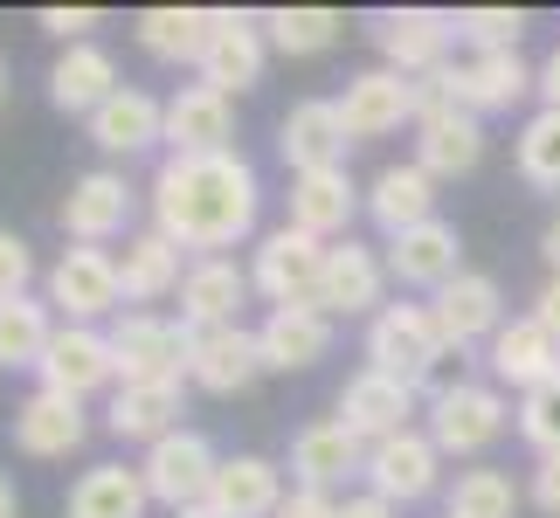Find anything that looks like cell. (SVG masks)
<instances>
[{
	"instance_id": "50",
	"label": "cell",
	"mask_w": 560,
	"mask_h": 518,
	"mask_svg": "<svg viewBox=\"0 0 560 518\" xmlns=\"http://www.w3.org/2000/svg\"><path fill=\"white\" fill-rule=\"evenodd\" d=\"M540 256H547V270L560 276V214H553V222H547V235H540Z\"/></svg>"
},
{
	"instance_id": "47",
	"label": "cell",
	"mask_w": 560,
	"mask_h": 518,
	"mask_svg": "<svg viewBox=\"0 0 560 518\" xmlns=\"http://www.w3.org/2000/svg\"><path fill=\"white\" fill-rule=\"evenodd\" d=\"M533 97H540V111H560V42L540 56V76H533Z\"/></svg>"
},
{
	"instance_id": "18",
	"label": "cell",
	"mask_w": 560,
	"mask_h": 518,
	"mask_svg": "<svg viewBox=\"0 0 560 518\" xmlns=\"http://www.w3.org/2000/svg\"><path fill=\"white\" fill-rule=\"evenodd\" d=\"M429 311H436L443 345H450V353H464V345H478V339H499V326H505V291H499V276L464 270V276H450V284L429 297Z\"/></svg>"
},
{
	"instance_id": "20",
	"label": "cell",
	"mask_w": 560,
	"mask_h": 518,
	"mask_svg": "<svg viewBox=\"0 0 560 518\" xmlns=\"http://www.w3.org/2000/svg\"><path fill=\"white\" fill-rule=\"evenodd\" d=\"M235 111L222 91H208V83H180L174 97H166V153L174 160H208V153H235Z\"/></svg>"
},
{
	"instance_id": "12",
	"label": "cell",
	"mask_w": 560,
	"mask_h": 518,
	"mask_svg": "<svg viewBox=\"0 0 560 518\" xmlns=\"http://www.w3.org/2000/svg\"><path fill=\"white\" fill-rule=\"evenodd\" d=\"M368 491L387 505H422V498H436V484H443V449L429 443V428H401V436H387L368 449Z\"/></svg>"
},
{
	"instance_id": "48",
	"label": "cell",
	"mask_w": 560,
	"mask_h": 518,
	"mask_svg": "<svg viewBox=\"0 0 560 518\" xmlns=\"http://www.w3.org/2000/svg\"><path fill=\"white\" fill-rule=\"evenodd\" d=\"M339 518H401L387 498H374V491H353V498H339Z\"/></svg>"
},
{
	"instance_id": "23",
	"label": "cell",
	"mask_w": 560,
	"mask_h": 518,
	"mask_svg": "<svg viewBox=\"0 0 560 518\" xmlns=\"http://www.w3.org/2000/svg\"><path fill=\"white\" fill-rule=\"evenodd\" d=\"M339 422L374 449L387 436H401V428H416V387H401V380L374 374V366H360V374L339 387Z\"/></svg>"
},
{
	"instance_id": "3",
	"label": "cell",
	"mask_w": 560,
	"mask_h": 518,
	"mask_svg": "<svg viewBox=\"0 0 560 518\" xmlns=\"http://www.w3.org/2000/svg\"><path fill=\"white\" fill-rule=\"evenodd\" d=\"M512 415L520 408L505 401L499 380H443L436 395H429V443L443 449V457H478V449H491L512 428Z\"/></svg>"
},
{
	"instance_id": "54",
	"label": "cell",
	"mask_w": 560,
	"mask_h": 518,
	"mask_svg": "<svg viewBox=\"0 0 560 518\" xmlns=\"http://www.w3.org/2000/svg\"><path fill=\"white\" fill-rule=\"evenodd\" d=\"M443 518H450V511H443Z\"/></svg>"
},
{
	"instance_id": "43",
	"label": "cell",
	"mask_w": 560,
	"mask_h": 518,
	"mask_svg": "<svg viewBox=\"0 0 560 518\" xmlns=\"http://www.w3.org/2000/svg\"><path fill=\"white\" fill-rule=\"evenodd\" d=\"M28 284H35V256H28V243L0 228V305L28 297Z\"/></svg>"
},
{
	"instance_id": "40",
	"label": "cell",
	"mask_w": 560,
	"mask_h": 518,
	"mask_svg": "<svg viewBox=\"0 0 560 518\" xmlns=\"http://www.w3.org/2000/svg\"><path fill=\"white\" fill-rule=\"evenodd\" d=\"M512 160H520V180L540 187V193H560V111H533L512 139Z\"/></svg>"
},
{
	"instance_id": "31",
	"label": "cell",
	"mask_w": 560,
	"mask_h": 518,
	"mask_svg": "<svg viewBox=\"0 0 560 518\" xmlns=\"http://www.w3.org/2000/svg\"><path fill=\"white\" fill-rule=\"evenodd\" d=\"M180 243H166L160 228H139V235H125V249H118V291H125V305H160V297H180L187 284V263H180Z\"/></svg>"
},
{
	"instance_id": "46",
	"label": "cell",
	"mask_w": 560,
	"mask_h": 518,
	"mask_svg": "<svg viewBox=\"0 0 560 518\" xmlns=\"http://www.w3.org/2000/svg\"><path fill=\"white\" fill-rule=\"evenodd\" d=\"M526 498L540 505L547 518H560V457H540V463H533V484H526Z\"/></svg>"
},
{
	"instance_id": "28",
	"label": "cell",
	"mask_w": 560,
	"mask_h": 518,
	"mask_svg": "<svg viewBox=\"0 0 560 518\" xmlns=\"http://www.w3.org/2000/svg\"><path fill=\"white\" fill-rule=\"evenodd\" d=\"M256 345H264V374H305L332 353V318L318 305H277L256 326Z\"/></svg>"
},
{
	"instance_id": "32",
	"label": "cell",
	"mask_w": 560,
	"mask_h": 518,
	"mask_svg": "<svg viewBox=\"0 0 560 518\" xmlns=\"http://www.w3.org/2000/svg\"><path fill=\"white\" fill-rule=\"evenodd\" d=\"M284 498H291L284 470L270 457H222V470H214V484H208V511L214 518H277Z\"/></svg>"
},
{
	"instance_id": "33",
	"label": "cell",
	"mask_w": 560,
	"mask_h": 518,
	"mask_svg": "<svg viewBox=\"0 0 560 518\" xmlns=\"http://www.w3.org/2000/svg\"><path fill=\"white\" fill-rule=\"evenodd\" d=\"M368 214L381 222L387 243H395V235L422 228V222H436V180H429V173H422L416 160L381 166L374 180H368Z\"/></svg>"
},
{
	"instance_id": "16",
	"label": "cell",
	"mask_w": 560,
	"mask_h": 518,
	"mask_svg": "<svg viewBox=\"0 0 560 518\" xmlns=\"http://www.w3.org/2000/svg\"><path fill=\"white\" fill-rule=\"evenodd\" d=\"M249 270L235 256H194L187 263V284H180V326L187 332H222V326H243V305H249Z\"/></svg>"
},
{
	"instance_id": "26",
	"label": "cell",
	"mask_w": 560,
	"mask_h": 518,
	"mask_svg": "<svg viewBox=\"0 0 560 518\" xmlns=\"http://www.w3.org/2000/svg\"><path fill=\"white\" fill-rule=\"evenodd\" d=\"M485 366H491V380H499V387H520V395H533V387L560 380V339H553L533 311H526V318H505L499 339H491V353H485Z\"/></svg>"
},
{
	"instance_id": "53",
	"label": "cell",
	"mask_w": 560,
	"mask_h": 518,
	"mask_svg": "<svg viewBox=\"0 0 560 518\" xmlns=\"http://www.w3.org/2000/svg\"><path fill=\"white\" fill-rule=\"evenodd\" d=\"M0 104H8V62H0Z\"/></svg>"
},
{
	"instance_id": "1",
	"label": "cell",
	"mask_w": 560,
	"mask_h": 518,
	"mask_svg": "<svg viewBox=\"0 0 560 518\" xmlns=\"http://www.w3.org/2000/svg\"><path fill=\"white\" fill-rule=\"evenodd\" d=\"M264 187L243 153H208V160H174L166 153L153 173V228L194 256H222L256 235Z\"/></svg>"
},
{
	"instance_id": "36",
	"label": "cell",
	"mask_w": 560,
	"mask_h": 518,
	"mask_svg": "<svg viewBox=\"0 0 560 518\" xmlns=\"http://www.w3.org/2000/svg\"><path fill=\"white\" fill-rule=\"evenodd\" d=\"M208 35H214V8H145L132 21V42L153 62H194V70H201Z\"/></svg>"
},
{
	"instance_id": "19",
	"label": "cell",
	"mask_w": 560,
	"mask_h": 518,
	"mask_svg": "<svg viewBox=\"0 0 560 518\" xmlns=\"http://www.w3.org/2000/svg\"><path fill=\"white\" fill-rule=\"evenodd\" d=\"M347 118H339L332 97H298L284 125H277V153H284L291 180L298 173H326V166H347Z\"/></svg>"
},
{
	"instance_id": "52",
	"label": "cell",
	"mask_w": 560,
	"mask_h": 518,
	"mask_svg": "<svg viewBox=\"0 0 560 518\" xmlns=\"http://www.w3.org/2000/svg\"><path fill=\"white\" fill-rule=\"evenodd\" d=\"M174 518H214V511H208V505H194V511H174Z\"/></svg>"
},
{
	"instance_id": "29",
	"label": "cell",
	"mask_w": 560,
	"mask_h": 518,
	"mask_svg": "<svg viewBox=\"0 0 560 518\" xmlns=\"http://www.w3.org/2000/svg\"><path fill=\"white\" fill-rule=\"evenodd\" d=\"M264 374V345H256V326H222V332H194V366L187 380L201 395H243Z\"/></svg>"
},
{
	"instance_id": "30",
	"label": "cell",
	"mask_w": 560,
	"mask_h": 518,
	"mask_svg": "<svg viewBox=\"0 0 560 518\" xmlns=\"http://www.w3.org/2000/svg\"><path fill=\"white\" fill-rule=\"evenodd\" d=\"M91 145H104L112 160H139V153H153V145H166V97L125 83V91L91 118Z\"/></svg>"
},
{
	"instance_id": "24",
	"label": "cell",
	"mask_w": 560,
	"mask_h": 518,
	"mask_svg": "<svg viewBox=\"0 0 560 518\" xmlns=\"http://www.w3.org/2000/svg\"><path fill=\"white\" fill-rule=\"evenodd\" d=\"M83 436H91V415H83V401H70V395L35 387V395L14 408V449H21V457H35V463L77 457Z\"/></svg>"
},
{
	"instance_id": "10",
	"label": "cell",
	"mask_w": 560,
	"mask_h": 518,
	"mask_svg": "<svg viewBox=\"0 0 560 518\" xmlns=\"http://www.w3.org/2000/svg\"><path fill=\"white\" fill-rule=\"evenodd\" d=\"M264 62H270V35H264V14H243V8H214V35L201 49V70L194 83H208V91H256L264 83Z\"/></svg>"
},
{
	"instance_id": "15",
	"label": "cell",
	"mask_w": 560,
	"mask_h": 518,
	"mask_svg": "<svg viewBox=\"0 0 560 518\" xmlns=\"http://www.w3.org/2000/svg\"><path fill=\"white\" fill-rule=\"evenodd\" d=\"M485 160V118H470L464 104L450 97H422V118H416V166L429 180H457Z\"/></svg>"
},
{
	"instance_id": "37",
	"label": "cell",
	"mask_w": 560,
	"mask_h": 518,
	"mask_svg": "<svg viewBox=\"0 0 560 518\" xmlns=\"http://www.w3.org/2000/svg\"><path fill=\"white\" fill-rule=\"evenodd\" d=\"M56 326L62 318L49 311V297H14V305H0V374H35Z\"/></svg>"
},
{
	"instance_id": "41",
	"label": "cell",
	"mask_w": 560,
	"mask_h": 518,
	"mask_svg": "<svg viewBox=\"0 0 560 518\" xmlns=\"http://www.w3.org/2000/svg\"><path fill=\"white\" fill-rule=\"evenodd\" d=\"M520 35H526V8H457V42L470 56L520 49Z\"/></svg>"
},
{
	"instance_id": "17",
	"label": "cell",
	"mask_w": 560,
	"mask_h": 518,
	"mask_svg": "<svg viewBox=\"0 0 560 518\" xmlns=\"http://www.w3.org/2000/svg\"><path fill=\"white\" fill-rule=\"evenodd\" d=\"M381 291H387V256H374L368 243L347 235V243L326 249V270H318V297H312V305L326 318H374Z\"/></svg>"
},
{
	"instance_id": "9",
	"label": "cell",
	"mask_w": 560,
	"mask_h": 518,
	"mask_svg": "<svg viewBox=\"0 0 560 518\" xmlns=\"http://www.w3.org/2000/svg\"><path fill=\"white\" fill-rule=\"evenodd\" d=\"M214 470H222V457H214V443L201 436V428H174L166 443H153L139 457V478H145V491H153V505H166V518L208 505Z\"/></svg>"
},
{
	"instance_id": "8",
	"label": "cell",
	"mask_w": 560,
	"mask_h": 518,
	"mask_svg": "<svg viewBox=\"0 0 560 518\" xmlns=\"http://www.w3.org/2000/svg\"><path fill=\"white\" fill-rule=\"evenodd\" d=\"M326 249L332 243H318V235L305 228H270V235H256V256H249V284L256 297L277 311V305H312L318 297V270H326Z\"/></svg>"
},
{
	"instance_id": "2",
	"label": "cell",
	"mask_w": 560,
	"mask_h": 518,
	"mask_svg": "<svg viewBox=\"0 0 560 518\" xmlns=\"http://www.w3.org/2000/svg\"><path fill=\"white\" fill-rule=\"evenodd\" d=\"M443 360H450V345H443V332H436V311L429 305H381L374 318H368V366L374 374H387V380H401V387H422L443 374Z\"/></svg>"
},
{
	"instance_id": "13",
	"label": "cell",
	"mask_w": 560,
	"mask_h": 518,
	"mask_svg": "<svg viewBox=\"0 0 560 518\" xmlns=\"http://www.w3.org/2000/svg\"><path fill=\"white\" fill-rule=\"evenodd\" d=\"M332 104L347 118V139H387L422 118V83L401 70H360V76H347V91Z\"/></svg>"
},
{
	"instance_id": "35",
	"label": "cell",
	"mask_w": 560,
	"mask_h": 518,
	"mask_svg": "<svg viewBox=\"0 0 560 518\" xmlns=\"http://www.w3.org/2000/svg\"><path fill=\"white\" fill-rule=\"evenodd\" d=\"M145 505H153V491H145L139 463H91L62 498V518H145Z\"/></svg>"
},
{
	"instance_id": "45",
	"label": "cell",
	"mask_w": 560,
	"mask_h": 518,
	"mask_svg": "<svg viewBox=\"0 0 560 518\" xmlns=\"http://www.w3.org/2000/svg\"><path fill=\"white\" fill-rule=\"evenodd\" d=\"M277 518H339V498H332V491H305V484H291V498L277 505Z\"/></svg>"
},
{
	"instance_id": "21",
	"label": "cell",
	"mask_w": 560,
	"mask_h": 518,
	"mask_svg": "<svg viewBox=\"0 0 560 518\" xmlns=\"http://www.w3.org/2000/svg\"><path fill=\"white\" fill-rule=\"evenodd\" d=\"M118 91H125V83H118V62H112L104 42H77V49H62L49 62V104H56L62 118H83V125H91Z\"/></svg>"
},
{
	"instance_id": "11",
	"label": "cell",
	"mask_w": 560,
	"mask_h": 518,
	"mask_svg": "<svg viewBox=\"0 0 560 518\" xmlns=\"http://www.w3.org/2000/svg\"><path fill=\"white\" fill-rule=\"evenodd\" d=\"M35 380L49 387V395H70V401H91L112 387L118 395V353H112V332L97 326H56L49 353H42Z\"/></svg>"
},
{
	"instance_id": "49",
	"label": "cell",
	"mask_w": 560,
	"mask_h": 518,
	"mask_svg": "<svg viewBox=\"0 0 560 518\" xmlns=\"http://www.w3.org/2000/svg\"><path fill=\"white\" fill-rule=\"evenodd\" d=\"M533 318H540V326L560 339V276H547V284H540V297H533Z\"/></svg>"
},
{
	"instance_id": "34",
	"label": "cell",
	"mask_w": 560,
	"mask_h": 518,
	"mask_svg": "<svg viewBox=\"0 0 560 518\" xmlns=\"http://www.w3.org/2000/svg\"><path fill=\"white\" fill-rule=\"evenodd\" d=\"M187 415V395L180 387H118L112 395V408H104V428H112L118 443H166L174 428H187L180 422Z\"/></svg>"
},
{
	"instance_id": "44",
	"label": "cell",
	"mask_w": 560,
	"mask_h": 518,
	"mask_svg": "<svg viewBox=\"0 0 560 518\" xmlns=\"http://www.w3.org/2000/svg\"><path fill=\"white\" fill-rule=\"evenodd\" d=\"M35 28H42V35H56L62 49H77V42H91V35L104 28V14H97V8H42V14H35Z\"/></svg>"
},
{
	"instance_id": "39",
	"label": "cell",
	"mask_w": 560,
	"mask_h": 518,
	"mask_svg": "<svg viewBox=\"0 0 560 518\" xmlns=\"http://www.w3.org/2000/svg\"><path fill=\"white\" fill-rule=\"evenodd\" d=\"M339 28H347V21L332 8H270L264 14V35H270L277 56H326L339 42Z\"/></svg>"
},
{
	"instance_id": "25",
	"label": "cell",
	"mask_w": 560,
	"mask_h": 518,
	"mask_svg": "<svg viewBox=\"0 0 560 518\" xmlns=\"http://www.w3.org/2000/svg\"><path fill=\"white\" fill-rule=\"evenodd\" d=\"M368 470V443L353 436L347 422H305L291 436V478L305 484V491H339L347 478H360Z\"/></svg>"
},
{
	"instance_id": "42",
	"label": "cell",
	"mask_w": 560,
	"mask_h": 518,
	"mask_svg": "<svg viewBox=\"0 0 560 518\" xmlns=\"http://www.w3.org/2000/svg\"><path fill=\"white\" fill-rule=\"evenodd\" d=\"M520 436L540 449V457H560V380L520 395Z\"/></svg>"
},
{
	"instance_id": "51",
	"label": "cell",
	"mask_w": 560,
	"mask_h": 518,
	"mask_svg": "<svg viewBox=\"0 0 560 518\" xmlns=\"http://www.w3.org/2000/svg\"><path fill=\"white\" fill-rule=\"evenodd\" d=\"M0 518H21V498H14V478H0Z\"/></svg>"
},
{
	"instance_id": "4",
	"label": "cell",
	"mask_w": 560,
	"mask_h": 518,
	"mask_svg": "<svg viewBox=\"0 0 560 518\" xmlns=\"http://www.w3.org/2000/svg\"><path fill=\"white\" fill-rule=\"evenodd\" d=\"M112 353H118V387H187L194 332L160 311H125L112 326Z\"/></svg>"
},
{
	"instance_id": "14",
	"label": "cell",
	"mask_w": 560,
	"mask_h": 518,
	"mask_svg": "<svg viewBox=\"0 0 560 518\" xmlns=\"http://www.w3.org/2000/svg\"><path fill=\"white\" fill-rule=\"evenodd\" d=\"M62 235L83 249H104L118 235H132V187H125V173H112V166L77 173L70 193H62Z\"/></svg>"
},
{
	"instance_id": "7",
	"label": "cell",
	"mask_w": 560,
	"mask_h": 518,
	"mask_svg": "<svg viewBox=\"0 0 560 518\" xmlns=\"http://www.w3.org/2000/svg\"><path fill=\"white\" fill-rule=\"evenodd\" d=\"M42 297H49V311L62 318V326H97V318H112L125 305L118 291V256L112 249H83L70 243L49 263V276H42Z\"/></svg>"
},
{
	"instance_id": "38",
	"label": "cell",
	"mask_w": 560,
	"mask_h": 518,
	"mask_svg": "<svg viewBox=\"0 0 560 518\" xmlns=\"http://www.w3.org/2000/svg\"><path fill=\"white\" fill-rule=\"evenodd\" d=\"M443 511L450 518H520V484H512L505 470H491V463H470V470L450 478Z\"/></svg>"
},
{
	"instance_id": "22",
	"label": "cell",
	"mask_w": 560,
	"mask_h": 518,
	"mask_svg": "<svg viewBox=\"0 0 560 518\" xmlns=\"http://www.w3.org/2000/svg\"><path fill=\"white\" fill-rule=\"evenodd\" d=\"M387 276H395L401 291H429L436 297L450 276H464V235L443 222H422V228H408V235H395L387 243Z\"/></svg>"
},
{
	"instance_id": "6",
	"label": "cell",
	"mask_w": 560,
	"mask_h": 518,
	"mask_svg": "<svg viewBox=\"0 0 560 518\" xmlns=\"http://www.w3.org/2000/svg\"><path fill=\"white\" fill-rule=\"evenodd\" d=\"M368 35L381 49V70H401V76H436L450 62V42H457V14L450 8H381L368 14Z\"/></svg>"
},
{
	"instance_id": "5",
	"label": "cell",
	"mask_w": 560,
	"mask_h": 518,
	"mask_svg": "<svg viewBox=\"0 0 560 518\" xmlns=\"http://www.w3.org/2000/svg\"><path fill=\"white\" fill-rule=\"evenodd\" d=\"M533 76L540 70L520 49H491V56H464V62H443L436 76H422V97H450L470 118H491V111H512L533 91Z\"/></svg>"
},
{
	"instance_id": "27",
	"label": "cell",
	"mask_w": 560,
	"mask_h": 518,
	"mask_svg": "<svg viewBox=\"0 0 560 518\" xmlns=\"http://www.w3.org/2000/svg\"><path fill=\"white\" fill-rule=\"evenodd\" d=\"M368 208V193L353 187L347 166H326V173H298L291 180V228L318 235V243H347L353 214Z\"/></svg>"
}]
</instances>
